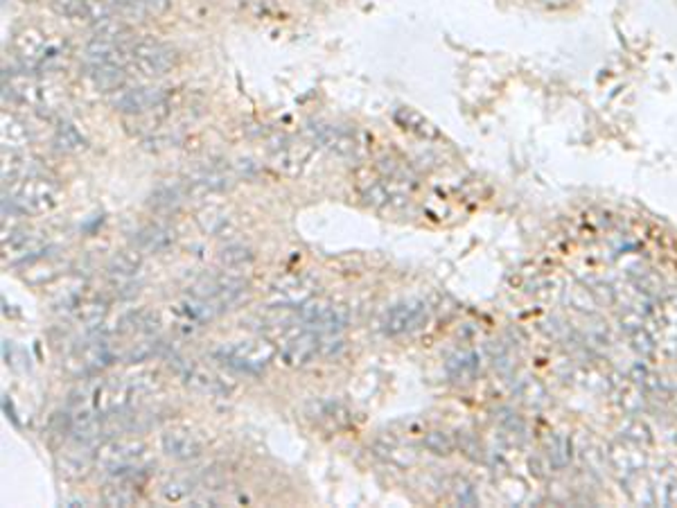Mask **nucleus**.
Masks as SVG:
<instances>
[{
	"instance_id": "nucleus-30",
	"label": "nucleus",
	"mask_w": 677,
	"mask_h": 508,
	"mask_svg": "<svg viewBox=\"0 0 677 508\" xmlns=\"http://www.w3.org/2000/svg\"><path fill=\"white\" fill-rule=\"evenodd\" d=\"M123 327L127 332H133V335L152 337L159 332L161 318L152 309H138V312H132L129 317L123 318Z\"/></svg>"
},
{
	"instance_id": "nucleus-9",
	"label": "nucleus",
	"mask_w": 677,
	"mask_h": 508,
	"mask_svg": "<svg viewBox=\"0 0 677 508\" xmlns=\"http://www.w3.org/2000/svg\"><path fill=\"white\" fill-rule=\"evenodd\" d=\"M280 355L289 366H305L317 357H323V335L303 326H291L280 335Z\"/></svg>"
},
{
	"instance_id": "nucleus-13",
	"label": "nucleus",
	"mask_w": 677,
	"mask_h": 508,
	"mask_svg": "<svg viewBox=\"0 0 677 508\" xmlns=\"http://www.w3.org/2000/svg\"><path fill=\"white\" fill-rule=\"evenodd\" d=\"M111 104L118 113L127 115V118H136V115L152 113L168 106V98L156 86H133V89H120L118 93L111 95Z\"/></svg>"
},
{
	"instance_id": "nucleus-2",
	"label": "nucleus",
	"mask_w": 677,
	"mask_h": 508,
	"mask_svg": "<svg viewBox=\"0 0 677 508\" xmlns=\"http://www.w3.org/2000/svg\"><path fill=\"white\" fill-rule=\"evenodd\" d=\"M3 197L14 203L23 215H45L62 201V188L45 174L3 183Z\"/></svg>"
},
{
	"instance_id": "nucleus-24",
	"label": "nucleus",
	"mask_w": 677,
	"mask_h": 508,
	"mask_svg": "<svg viewBox=\"0 0 677 508\" xmlns=\"http://www.w3.org/2000/svg\"><path fill=\"white\" fill-rule=\"evenodd\" d=\"M41 172L36 159H32L27 151H3V183L21 181V179L36 177Z\"/></svg>"
},
{
	"instance_id": "nucleus-19",
	"label": "nucleus",
	"mask_w": 677,
	"mask_h": 508,
	"mask_svg": "<svg viewBox=\"0 0 677 508\" xmlns=\"http://www.w3.org/2000/svg\"><path fill=\"white\" fill-rule=\"evenodd\" d=\"M161 447H163V452L170 459L176 461H194L199 459L203 452V443L199 441L197 434L181 427L168 429V432L161 436Z\"/></svg>"
},
{
	"instance_id": "nucleus-21",
	"label": "nucleus",
	"mask_w": 677,
	"mask_h": 508,
	"mask_svg": "<svg viewBox=\"0 0 677 508\" xmlns=\"http://www.w3.org/2000/svg\"><path fill=\"white\" fill-rule=\"evenodd\" d=\"M0 141H3V151H27L32 145V129L16 113L3 111V115H0Z\"/></svg>"
},
{
	"instance_id": "nucleus-17",
	"label": "nucleus",
	"mask_w": 677,
	"mask_h": 508,
	"mask_svg": "<svg viewBox=\"0 0 677 508\" xmlns=\"http://www.w3.org/2000/svg\"><path fill=\"white\" fill-rule=\"evenodd\" d=\"M427 321V305L420 301H402L388 308L382 317V330L388 337L409 335L423 327Z\"/></svg>"
},
{
	"instance_id": "nucleus-23",
	"label": "nucleus",
	"mask_w": 677,
	"mask_h": 508,
	"mask_svg": "<svg viewBox=\"0 0 677 508\" xmlns=\"http://www.w3.org/2000/svg\"><path fill=\"white\" fill-rule=\"evenodd\" d=\"M109 309V303L102 301V298H86V301L77 303V308L71 312V318L75 321V326L93 335V332H100V327L104 326Z\"/></svg>"
},
{
	"instance_id": "nucleus-18",
	"label": "nucleus",
	"mask_w": 677,
	"mask_h": 508,
	"mask_svg": "<svg viewBox=\"0 0 677 508\" xmlns=\"http://www.w3.org/2000/svg\"><path fill=\"white\" fill-rule=\"evenodd\" d=\"M309 156H312V145L296 142L291 138H280V142L271 147L269 161H271V168L276 172L285 174V177H299L308 165Z\"/></svg>"
},
{
	"instance_id": "nucleus-15",
	"label": "nucleus",
	"mask_w": 677,
	"mask_h": 508,
	"mask_svg": "<svg viewBox=\"0 0 677 508\" xmlns=\"http://www.w3.org/2000/svg\"><path fill=\"white\" fill-rule=\"evenodd\" d=\"M317 294V280L305 274L285 276L269 289V301L278 309L303 308L305 303L312 301Z\"/></svg>"
},
{
	"instance_id": "nucleus-1",
	"label": "nucleus",
	"mask_w": 677,
	"mask_h": 508,
	"mask_svg": "<svg viewBox=\"0 0 677 508\" xmlns=\"http://www.w3.org/2000/svg\"><path fill=\"white\" fill-rule=\"evenodd\" d=\"M138 396H141V391L133 385L132 377L129 380H97L82 386L80 396L73 398V406H84L100 418H109L120 411L132 409Z\"/></svg>"
},
{
	"instance_id": "nucleus-32",
	"label": "nucleus",
	"mask_w": 677,
	"mask_h": 508,
	"mask_svg": "<svg viewBox=\"0 0 677 508\" xmlns=\"http://www.w3.org/2000/svg\"><path fill=\"white\" fill-rule=\"evenodd\" d=\"M199 226H201L206 233L215 235V238H224L226 233H231L233 230V220H231L229 215H226V210H221V208H206V210L199 212Z\"/></svg>"
},
{
	"instance_id": "nucleus-29",
	"label": "nucleus",
	"mask_w": 677,
	"mask_h": 508,
	"mask_svg": "<svg viewBox=\"0 0 677 508\" xmlns=\"http://www.w3.org/2000/svg\"><path fill=\"white\" fill-rule=\"evenodd\" d=\"M129 36H132V27L124 23V18H120V14L93 25V39L113 41V44H132Z\"/></svg>"
},
{
	"instance_id": "nucleus-34",
	"label": "nucleus",
	"mask_w": 677,
	"mask_h": 508,
	"mask_svg": "<svg viewBox=\"0 0 677 508\" xmlns=\"http://www.w3.org/2000/svg\"><path fill=\"white\" fill-rule=\"evenodd\" d=\"M309 418L317 420V423H330L338 427V425L348 423V411L335 400H314L312 406L308 409Z\"/></svg>"
},
{
	"instance_id": "nucleus-35",
	"label": "nucleus",
	"mask_w": 677,
	"mask_h": 508,
	"mask_svg": "<svg viewBox=\"0 0 677 508\" xmlns=\"http://www.w3.org/2000/svg\"><path fill=\"white\" fill-rule=\"evenodd\" d=\"M194 493V479H190L188 474H174L168 482L161 486V495L168 502H183L188 497H192Z\"/></svg>"
},
{
	"instance_id": "nucleus-26",
	"label": "nucleus",
	"mask_w": 677,
	"mask_h": 508,
	"mask_svg": "<svg viewBox=\"0 0 677 508\" xmlns=\"http://www.w3.org/2000/svg\"><path fill=\"white\" fill-rule=\"evenodd\" d=\"M86 77L97 91L118 93L127 84V68L123 66H86Z\"/></svg>"
},
{
	"instance_id": "nucleus-4",
	"label": "nucleus",
	"mask_w": 677,
	"mask_h": 508,
	"mask_svg": "<svg viewBox=\"0 0 677 508\" xmlns=\"http://www.w3.org/2000/svg\"><path fill=\"white\" fill-rule=\"evenodd\" d=\"M5 95L23 106H30L34 111H54L59 104V89L50 82L36 77L32 71L14 73L5 77Z\"/></svg>"
},
{
	"instance_id": "nucleus-31",
	"label": "nucleus",
	"mask_w": 677,
	"mask_h": 508,
	"mask_svg": "<svg viewBox=\"0 0 677 508\" xmlns=\"http://www.w3.org/2000/svg\"><path fill=\"white\" fill-rule=\"evenodd\" d=\"M391 188L393 186L387 181V179H368V181L359 183V192H361V197H364V201L375 208L391 206L393 200H396Z\"/></svg>"
},
{
	"instance_id": "nucleus-36",
	"label": "nucleus",
	"mask_w": 677,
	"mask_h": 508,
	"mask_svg": "<svg viewBox=\"0 0 677 508\" xmlns=\"http://www.w3.org/2000/svg\"><path fill=\"white\" fill-rule=\"evenodd\" d=\"M251 260H253V251L247 247V244H229V247H224L220 251V262L224 267H229V269H233V267H242Z\"/></svg>"
},
{
	"instance_id": "nucleus-22",
	"label": "nucleus",
	"mask_w": 677,
	"mask_h": 508,
	"mask_svg": "<svg viewBox=\"0 0 677 508\" xmlns=\"http://www.w3.org/2000/svg\"><path fill=\"white\" fill-rule=\"evenodd\" d=\"M174 229L165 224H147L133 235V247L141 253H163L174 244Z\"/></svg>"
},
{
	"instance_id": "nucleus-3",
	"label": "nucleus",
	"mask_w": 677,
	"mask_h": 508,
	"mask_svg": "<svg viewBox=\"0 0 677 508\" xmlns=\"http://www.w3.org/2000/svg\"><path fill=\"white\" fill-rule=\"evenodd\" d=\"M276 348H273L271 341L267 339H244V341H233V344H226L221 348L215 350V357L221 364H226L233 371L244 373V376H258L264 368L271 364Z\"/></svg>"
},
{
	"instance_id": "nucleus-14",
	"label": "nucleus",
	"mask_w": 677,
	"mask_h": 508,
	"mask_svg": "<svg viewBox=\"0 0 677 508\" xmlns=\"http://www.w3.org/2000/svg\"><path fill=\"white\" fill-rule=\"evenodd\" d=\"M41 256H45V242L39 235L16 226L3 230V265H30Z\"/></svg>"
},
{
	"instance_id": "nucleus-7",
	"label": "nucleus",
	"mask_w": 677,
	"mask_h": 508,
	"mask_svg": "<svg viewBox=\"0 0 677 508\" xmlns=\"http://www.w3.org/2000/svg\"><path fill=\"white\" fill-rule=\"evenodd\" d=\"M142 459H145V443L124 436L109 438L93 454L95 468L111 474V477L138 468V465H142Z\"/></svg>"
},
{
	"instance_id": "nucleus-27",
	"label": "nucleus",
	"mask_w": 677,
	"mask_h": 508,
	"mask_svg": "<svg viewBox=\"0 0 677 508\" xmlns=\"http://www.w3.org/2000/svg\"><path fill=\"white\" fill-rule=\"evenodd\" d=\"M188 188L185 181H174V183H161L150 197V208L154 212H172L188 200Z\"/></svg>"
},
{
	"instance_id": "nucleus-12",
	"label": "nucleus",
	"mask_w": 677,
	"mask_h": 508,
	"mask_svg": "<svg viewBox=\"0 0 677 508\" xmlns=\"http://www.w3.org/2000/svg\"><path fill=\"white\" fill-rule=\"evenodd\" d=\"M300 326L308 330L321 332V335H337L350 321V312L343 305L330 301H308L299 308Z\"/></svg>"
},
{
	"instance_id": "nucleus-8",
	"label": "nucleus",
	"mask_w": 677,
	"mask_h": 508,
	"mask_svg": "<svg viewBox=\"0 0 677 508\" xmlns=\"http://www.w3.org/2000/svg\"><path fill=\"white\" fill-rule=\"evenodd\" d=\"M14 53L25 71H39L62 57V45L36 27H25L14 36Z\"/></svg>"
},
{
	"instance_id": "nucleus-33",
	"label": "nucleus",
	"mask_w": 677,
	"mask_h": 508,
	"mask_svg": "<svg viewBox=\"0 0 677 508\" xmlns=\"http://www.w3.org/2000/svg\"><path fill=\"white\" fill-rule=\"evenodd\" d=\"M53 142L59 151H64V154H77V151H82L86 147V138L82 136L80 129L71 122H62L54 129Z\"/></svg>"
},
{
	"instance_id": "nucleus-37",
	"label": "nucleus",
	"mask_w": 677,
	"mask_h": 508,
	"mask_svg": "<svg viewBox=\"0 0 677 508\" xmlns=\"http://www.w3.org/2000/svg\"><path fill=\"white\" fill-rule=\"evenodd\" d=\"M159 346L161 344H156V339H152V337H145V339H141V341H136V344H132V348H129L127 353L123 355V359L127 364L145 362V359H150L152 355H156Z\"/></svg>"
},
{
	"instance_id": "nucleus-39",
	"label": "nucleus",
	"mask_w": 677,
	"mask_h": 508,
	"mask_svg": "<svg viewBox=\"0 0 677 508\" xmlns=\"http://www.w3.org/2000/svg\"><path fill=\"white\" fill-rule=\"evenodd\" d=\"M425 447L434 454H449L452 452V441L443 432H429L425 436Z\"/></svg>"
},
{
	"instance_id": "nucleus-38",
	"label": "nucleus",
	"mask_w": 677,
	"mask_h": 508,
	"mask_svg": "<svg viewBox=\"0 0 677 508\" xmlns=\"http://www.w3.org/2000/svg\"><path fill=\"white\" fill-rule=\"evenodd\" d=\"M447 371L454 380H461V377H470L475 373V359L470 355H458L456 359L447 364Z\"/></svg>"
},
{
	"instance_id": "nucleus-28",
	"label": "nucleus",
	"mask_w": 677,
	"mask_h": 508,
	"mask_svg": "<svg viewBox=\"0 0 677 508\" xmlns=\"http://www.w3.org/2000/svg\"><path fill=\"white\" fill-rule=\"evenodd\" d=\"M142 258L145 253L138 251L136 247L120 251L113 260L109 262L106 271H109V280H133L142 267Z\"/></svg>"
},
{
	"instance_id": "nucleus-5",
	"label": "nucleus",
	"mask_w": 677,
	"mask_h": 508,
	"mask_svg": "<svg viewBox=\"0 0 677 508\" xmlns=\"http://www.w3.org/2000/svg\"><path fill=\"white\" fill-rule=\"evenodd\" d=\"M118 348L111 341V337L104 335V332H93V335H88L84 344H80L68 355L66 366L75 376H95V373L104 371L111 364L118 362Z\"/></svg>"
},
{
	"instance_id": "nucleus-6",
	"label": "nucleus",
	"mask_w": 677,
	"mask_h": 508,
	"mask_svg": "<svg viewBox=\"0 0 677 508\" xmlns=\"http://www.w3.org/2000/svg\"><path fill=\"white\" fill-rule=\"evenodd\" d=\"M179 64L172 45L159 39H136L129 44V68L142 77H161Z\"/></svg>"
},
{
	"instance_id": "nucleus-11",
	"label": "nucleus",
	"mask_w": 677,
	"mask_h": 508,
	"mask_svg": "<svg viewBox=\"0 0 677 508\" xmlns=\"http://www.w3.org/2000/svg\"><path fill=\"white\" fill-rule=\"evenodd\" d=\"M174 371L188 389H192L194 394L208 396V398H226L233 389L226 385L220 373L203 366V364L190 362V359H174Z\"/></svg>"
},
{
	"instance_id": "nucleus-16",
	"label": "nucleus",
	"mask_w": 677,
	"mask_h": 508,
	"mask_svg": "<svg viewBox=\"0 0 677 508\" xmlns=\"http://www.w3.org/2000/svg\"><path fill=\"white\" fill-rule=\"evenodd\" d=\"M309 145H317L326 150L328 154L337 156V159H352L357 154V138L352 136L348 129L337 127V124L328 122H314L308 127Z\"/></svg>"
},
{
	"instance_id": "nucleus-10",
	"label": "nucleus",
	"mask_w": 677,
	"mask_h": 508,
	"mask_svg": "<svg viewBox=\"0 0 677 508\" xmlns=\"http://www.w3.org/2000/svg\"><path fill=\"white\" fill-rule=\"evenodd\" d=\"M190 294L208 298V301L215 303L221 312H226V309L233 308L235 303H240L247 297V280L229 274L206 276V278H201L199 283L192 285Z\"/></svg>"
},
{
	"instance_id": "nucleus-20",
	"label": "nucleus",
	"mask_w": 677,
	"mask_h": 508,
	"mask_svg": "<svg viewBox=\"0 0 677 508\" xmlns=\"http://www.w3.org/2000/svg\"><path fill=\"white\" fill-rule=\"evenodd\" d=\"M86 66H123L129 68V44L93 39L84 48Z\"/></svg>"
},
{
	"instance_id": "nucleus-25",
	"label": "nucleus",
	"mask_w": 677,
	"mask_h": 508,
	"mask_svg": "<svg viewBox=\"0 0 677 508\" xmlns=\"http://www.w3.org/2000/svg\"><path fill=\"white\" fill-rule=\"evenodd\" d=\"M393 120L400 124L405 132L414 133V136L423 138V141H440V132L431 120H427L420 111L411 109V106H402L393 113Z\"/></svg>"
}]
</instances>
